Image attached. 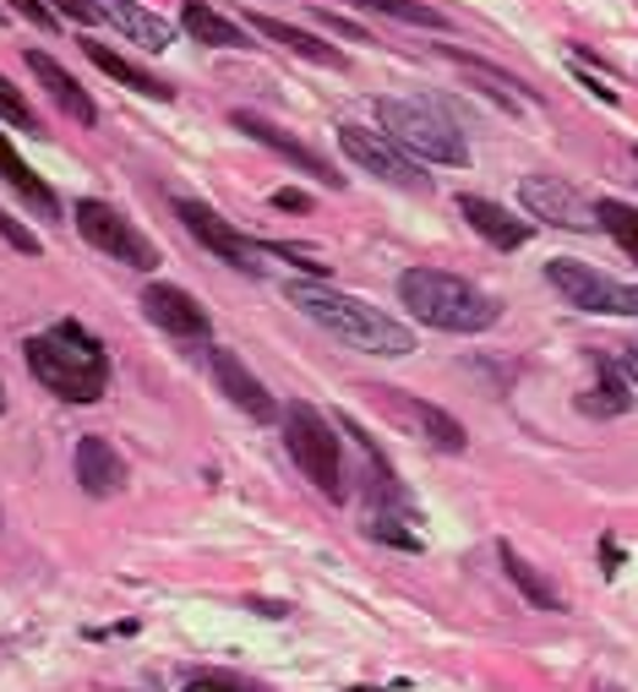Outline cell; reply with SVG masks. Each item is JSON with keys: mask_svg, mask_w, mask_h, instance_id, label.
<instances>
[{"mask_svg": "<svg viewBox=\"0 0 638 692\" xmlns=\"http://www.w3.org/2000/svg\"><path fill=\"white\" fill-rule=\"evenodd\" d=\"M284 301L301 306V316H312L322 333H333L338 344H350V349H361V355H383V360L415 355V333H409L398 316H387L383 306H372V301H361V295H338V289H327L322 278H290V284H284Z\"/></svg>", "mask_w": 638, "mask_h": 692, "instance_id": "6da1fadb", "label": "cell"}, {"mask_svg": "<svg viewBox=\"0 0 638 692\" xmlns=\"http://www.w3.org/2000/svg\"><path fill=\"white\" fill-rule=\"evenodd\" d=\"M22 360L65 404H93L110 387V360L82 322H55L50 333H33L22 344Z\"/></svg>", "mask_w": 638, "mask_h": 692, "instance_id": "7a4b0ae2", "label": "cell"}, {"mask_svg": "<svg viewBox=\"0 0 638 692\" xmlns=\"http://www.w3.org/2000/svg\"><path fill=\"white\" fill-rule=\"evenodd\" d=\"M398 301L409 306L415 322H426L437 333H486L497 322V301L443 267H409L398 278Z\"/></svg>", "mask_w": 638, "mask_h": 692, "instance_id": "3957f363", "label": "cell"}, {"mask_svg": "<svg viewBox=\"0 0 638 692\" xmlns=\"http://www.w3.org/2000/svg\"><path fill=\"white\" fill-rule=\"evenodd\" d=\"M377 121H383V131L409 159H426V164H469L464 131L453 126L447 110L426 104V99H377Z\"/></svg>", "mask_w": 638, "mask_h": 692, "instance_id": "277c9868", "label": "cell"}, {"mask_svg": "<svg viewBox=\"0 0 638 692\" xmlns=\"http://www.w3.org/2000/svg\"><path fill=\"white\" fill-rule=\"evenodd\" d=\"M284 447H290V458L301 464V475L317 486L327 502H344V497H350V486H344V447L333 437V426L322 420V409L290 404V409H284Z\"/></svg>", "mask_w": 638, "mask_h": 692, "instance_id": "5b68a950", "label": "cell"}, {"mask_svg": "<svg viewBox=\"0 0 638 692\" xmlns=\"http://www.w3.org/2000/svg\"><path fill=\"white\" fill-rule=\"evenodd\" d=\"M77 230H82V241H93L104 256L126 262L136 273H153V267H159V246L131 224L121 207H110V202H99V196H82V202H77Z\"/></svg>", "mask_w": 638, "mask_h": 692, "instance_id": "8992f818", "label": "cell"}, {"mask_svg": "<svg viewBox=\"0 0 638 692\" xmlns=\"http://www.w3.org/2000/svg\"><path fill=\"white\" fill-rule=\"evenodd\" d=\"M338 142H344V153L366 170V175H377L387 186L398 191H432V181L421 175V164L387 136V131H372V126H338Z\"/></svg>", "mask_w": 638, "mask_h": 692, "instance_id": "52a82bcc", "label": "cell"}, {"mask_svg": "<svg viewBox=\"0 0 638 692\" xmlns=\"http://www.w3.org/2000/svg\"><path fill=\"white\" fill-rule=\"evenodd\" d=\"M372 398H377V409H383L387 420H398L404 431H415L421 441H432V447H443V452H464V426L437 409V404H426V398H415V393H404V387H366Z\"/></svg>", "mask_w": 638, "mask_h": 692, "instance_id": "ba28073f", "label": "cell"}, {"mask_svg": "<svg viewBox=\"0 0 638 692\" xmlns=\"http://www.w3.org/2000/svg\"><path fill=\"white\" fill-rule=\"evenodd\" d=\"M518 202L529 207V218H546L557 230H600L595 202L578 186H568L563 175H524L518 181Z\"/></svg>", "mask_w": 638, "mask_h": 692, "instance_id": "9c48e42d", "label": "cell"}, {"mask_svg": "<svg viewBox=\"0 0 638 692\" xmlns=\"http://www.w3.org/2000/svg\"><path fill=\"white\" fill-rule=\"evenodd\" d=\"M546 278H551V289H557L568 306H578V312L622 316V284H617V278H606V273H595L589 262L557 256V262H546Z\"/></svg>", "mask_w": 638, "mask_h": 692, "instance_id": "30bf717a", "label": "cell"}, {"mask_svg": "<svg viewBox=\"0 0 638 692\" xmlns=\"http://www.w3.org/2000/svg\"><path fill=\"white\" fill-rule=\"evenodd\" d=\"M175 213H181V224H186V230H192L196 241L219 256V262H230V267H241V273H256V267H262V246H256V241H246L241 230H230V224H224V218H219L207 202L181 196V202H175Z\"/></svg>", "mask_w": 638, "mask_h": 692, "instance_id": "8fae6325", "label": "cell"}, {"mask_svg": "<svg viewBox=\"0 0 638 692\" xmlns=\"http://www.w3.org/2000/svg\"><path fill=\"white\" fill-rule=\"evenodd\" d=\"M235 126L246 131L252 142H262V147H273L279 159H290L295 170H306V175H317L322 186H344V175H338V170H333V164L322 159L317 147H306L301 136H290V131H284V126H273V121H262V115H252V110H235Z\"/></svg>", "mask_w": 638, "mask_h": 692, "instance_id": "7c38bea8", "label": "cell"}, {"mask_svg": "<svg viewBox=\"0 0 638 692\" xmlns=\"http://www.w3.org/2000/svg\"><path fill=\"white\" fill-rule=\"evenodd\" d=\"M142 316L153 322V327H164L170 338H207V312L196 306V295L186 289H175V284H148L142 289Z\"/></svg>", "mask_w": 638, "mask_h": 692, "instance_id": "4fadbf2b", "label": "cell"}, {"mask_svg": "<svg viewBox=\"0 0 638 692\" xmlns=\"http://www.w3.org/2000/svg\"><path fill=\"white\" fill-rule=\"evenodd\" d=\"M207 366H213V381H219V393L241 409V415H252V420H273L279 415V404H273V393L252 377V366L235 355V349H213L207 355Z\"/></svg>", "mask_w": 638, "mask_h": 692, "instance_id": "5bb4252c", "label": "cell"}, {"mask_svg": "<svg viewBox=\"0 0 638 692\" xmlns=\"http://www.w3.org/2000/svg\"><path fill=\"white\" fill-rule=\"evenodd\" d=\"M71 469H77V486L88 497H115L126 486V458L110 447V437H82L71 452Z\"/></svg>", "mask_w": 638, "mask_h": 692, "instance_id": "9a60e30c", "label": "cell"}, {"mask_svg": "<svg viewBox=\"0 0 638 692\" xmlns=\"http://www.w3.org/2000/svg\"><path fill=\"white\" fill-rule=\"evenodd\" d=\"M28 71L39 77V88H44V93L61 104L77 126H93V121H99V104L88 99V88H82V82H77V77H71V71H65L55 55H44V50H28Z\"/></svg>", "mask_w": 638, "mask_h": 692, "instance_id": "2e32d148", "label": "cell"}, {"mask_svg": "<svg viewBox=\"0 0 638 692\" xmlns=\"http://www.w3.org/2000/svg\"><path fill=\"white\" fill-rule=\"evenodd\" d=\"M110 28H121L131 44H142V50H170L175 44V28L164 22V17H153L148 6H136V0H88Z\"/></svg>", "mask_w": 638, "mask_h": 692, "instance_id": "e0dca14e", "label": "cell"}, {"mask_svg": "<svg viewBox=\"0 0 638 692\" xmlns=\"http://www.w3.org/2000/svg\"><path fill=\"white\" fill-rule=\"evenodd\" d=\"M458 213L469 218L475 235H486L497 252H518L529 241V218H513L508 207H497L492 196H458Z\"/></svg>", "mask_w": 638, "mask_h": 692, "instance_id": "ac0fdd59", "label": "cell"}, {"mask_svg": "<svg viewBox=\"0 0 638 692\" xmlns=\"http://www.w3.org/2000/svg\"><path fill=\"white\" fill-rule=\"evenodd\" d=\"M88 61L99 65L104 77H115L121 88H131V93H142V99H159V104H164V99H175V88H170L164 77H153L148 65L126 61V55H121V50H110V44H88Z\"/></svg>", "mask_w": 638, "mask_h": 692, "instance_id": "d6986e66", "label": "cell"}, {"mask_svg": "<svg viewBox=\"0 0 638 692\" xmlns=\"http://www.w3.org/2000/svg\"><path fill=\"white\" fill-rule=\"evenodd\" d=\"M0 181L17 191L28 207H39L44 218H55V213H61V196H55V191H50L39 175H33V170H28V164H22V153L6 142V131H0Z\"/></svg>", "mask_w": 638, "mask_h": 692, "instance_id": "ffe728a7", "label": "cell"}, {"mask_svg": "<svg viewBox=\"0 0 638 692\" xmlns=\"http://www.w3.org/2000/svg\"><path fill=\"white\" fill-rule=\"evenodd\" d=\"M181 28L192 33L196 44H213V50H246V33H241L230 17H219L207 0H186V6H181Z\"/></svg>", "mask_w": 638, "mask_h": 692, "instance_id": "44dd1931", "label": "cell"}, {"mask_svg": "<svg viewBox=\"0 0 638 692\" xmlns=\"http://www.w3.org/2000/svg\"><path fill=\"white\" fill-rule=\"evenodd\" d=\"M252 28L262 33V39L284 44L290 55H306V61H317V65H344V55H338L333 44H322L317 33H306V28H295V22H279V17H256V11H252Z\"/></svg>", "mask_w": 638, "mask_h": 692, "instance_id": "7402d4cb", "label": "cell"}, {"mask_svg": "<svg viewBox=\"0 0 638 692\" xmlns=\"http://www.w3.org/2000/svg\"><path fill=\"white\" fill-rule=\"evenodd\" d=\"M497 557H503V572L513 578V589H518V594H524V600H529L535 611H563V594H557V589L546 583V572H540V567H529V562H524V557L513 551L508 540L497 546Z\"/></svg>", "mask_w": 638, "mask_h": 692, "instance_id": "603a6c76", "label": "cell"}, {"mask_svg": "<svg viewBox=\"0 0 638 692\" xmlns=\"http://www.w3.org/2000/svg\"><path fill=\"white\" fill-rule=\"evenodd\" d=\"M578 409H584V415H628V409H634V393H628V381L600 360V381L578 398Z\"/></svg>", "mask_w": 638, "mask_h": 692, "instance_id": "cb8c5ba5", "label": "cell"}, {"mask_svg": "<svg viewBox=\"0 0 638 692\" xmlns=\"http://www.w3.org/2000/svg\"><path fill=\"white\" fill-rule=\"evenodd\" d=\"M355 11H372V17H393V22H409V28H447V17L426 0H350Z\"/></svg>", "mask_w": 638, "mask_h": 692, "instance_id": "d4e9b609", "label": "cell"}, {"mask_svg": "<svg viewBox=\"0 0 638 692\" xmlns=\"http://www.w3.org/2000/svg\"><path fill=\"white\" fill-rule=\"evenodd\" d=\"M595 218H600V230H606V235L638 262V207L617 202V196H606V202H595Z\"/></svg>", "mask_w": 638, "mask_h": 692, "instance_id": "484cf974", "label": "cell"}, {"mask_svg": "<svg viewBox=\"0 0 638 692\" xmlns=\"http://www.w3.org/2000/svg\"><path fill=\"white\" fill-rule=\"evenodd\" d=\"M366 535H372V540H383V546H398V551H421V546H426L421 535L398 529V518H393V512H377V518L366 523Z\"/></svg>", "mask_w": 638, "mask_h": 692, "instance_id": "4316f807", "label": "cell"}, {"mask_svg": "<svg viewBox=\"0 0 638 692\" xmlns=\"http://www.w3.org/2000/svg\"><path fill=\"white\" fill-rule=\"evenodd\" d=\"M0 121H11V126H22V131H39V115H33V104L0 77Z\"/></svg>", "mask_w": 638, "mask_h": 692, "instance_id": "83f0119b", "label": "cell"}, {"mask_svg": "<svg viewBox=\"0 0 638 692\" xmlns=\"http://www.w3.org/2000/svg\"><path fill=\"white\" fill-rule=\"evenodd\" d=\"M317 22H322V28H333L338 39H350V44H372V33H366L361 22H344L338 11H317Z\"/></svg>", "mask_w": 638, "mask_h": 692, "instance_id": "f1b7e54d", "label": "cell"}, {"mask_svg": "<svg viewBox=\"0 0 638 692\" xmlns=\"http://www.w3.org/2000/svg\"><path fill=\"white\" fill-rule=\"evenodd\" d=\"M0 235H6V241H11V246H17V252H39V235H28V230H22V224H17V218H11V213H6V207H0Z\"/></svg>", "mask_w": 638, "mask_h": 692, "instance_id": "f546056e", "label": "cell"}, {"mask_svg": "<svg viewBox=\"0 0 638 692\" xmlns=\"http://www.w3.org/2000/svg\"><path fill=\"white\" fill-rule=\"evenodd\" d=\"M11 11H17V17H28V22H39V28H55V22H61L44 0H11Z\"/></svg>", "mask_w": 638, "mask_h": 692, "instance_id": "4dcf8cb0", "label": "cell"}, {"mask_svg": "<svg viewBox=\"0 0 638 692\" xmlns=\"http://www.w3.org/2000/svg\"><path fill=\"white\" fill-rule=\"evenodd\" d=\"M44 6H50L55 17H71V22H93V17H99L88 0H44Z\"/></svg>", "mask_w": 638, "mask_h": 692, "instance_id": "1f68e13d", "label": "cell"}, {"mask_svg": "<svg viewBox=\"0 0 638 692\" xmlns=\"http://www.w3.org/2000/svg\"><path fill=\"white\" fill-rule=\"evenodd\" d=\"M273 207H284V213H306V207H312V196H306V191H295V186H284V191H273Z\"/></svg>", "mask_w": 638, "mask_h": 692, "instance_id": "d6a6232c", "label": "cell"}, {"mask_svg": "<svg viewBox=\"0 0 638 692\" xmlns=\"http://www.w3.org/2000/svg\"><path fill=\"white\" fill-rule=\"evenodd\" d=\"M622 316H638V289H628V284H622Z\"/></svg>", "mask_w": 638, "mask_h": 692, "instance_id": "836d02e7", "label": "cell"}, {"mask_svg": "<svg viewBox=\"0 0 638 692\" xmlns=\"http://www.w3.org/2000/svg\"><path fill=\"white\" fill-rule=\"evenodd\" d=\"M192 692H235V682H224V676H219V682H196Z\"/></svg>", "mask_w": 638, "mask_h": 692, "instance_id": "e575fe53", "label": "cell"}, {"mask_svg": "<svg viewBox=\"0 0 638 692\" xmlns=\"http://www.w3.org/2000/svg\"><path fill=\"white\" fill-rule=\"evenodd\" d=\"M622 366L634 372V381H638V344H628V355H622Z\"/></svg>", "mask_w": 638, "mask_h": 692, "instance_id": "d590c367", "label": "cell"}, {"mask_svg": "<svg viewBox=\"0 0 638 692\" xmlns=\"http://www.w3.org/2000/svg\"><path fill=\"white\" fill-rule=\"evenodd\" d=\"M350 692H377V688H350Z\"/></svg>", "mask_w": 638, "mask_h": 692, "instance_id": "8d00e7d4", "label": "cell"}, {"mask_svg": "<svg viewBox=\"0 0 638 692\" xmlns=\"http://www.w3.org/2000/svg\"><path fill=\"white\" fill-rule=\"evenodd\" d=\"M0 409H6V393H0Z\"/></svg>", "mask_w": 638, "mask_h": 692, "instance_id": "74e56055", "label": "cell"}, {"mask_svg": "<svg viewBox=\"0 0 638 692\" xmlns=\"http://www.w3.org/2000/svg\"><path fill=\"white\" fill-rule=\"evenodd\" d=\"M634 153H638V147H634Z\"/></svg>", "mask_w": 638, "mask_h": 692, "instance_id": "f35d334b", "label": "cell"}]
</instances>
